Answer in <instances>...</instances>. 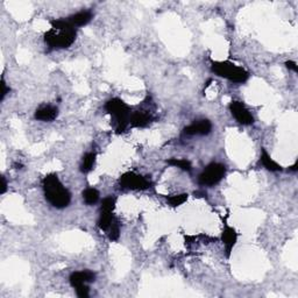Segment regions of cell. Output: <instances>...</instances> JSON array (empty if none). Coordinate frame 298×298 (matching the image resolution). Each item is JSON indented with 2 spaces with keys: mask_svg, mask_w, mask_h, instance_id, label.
<instances>
[{
  "mask_svg": "<svg viewBox=\"0 0 298 298\" xmlns=\"http://www.w3.org/2000/svg\"><path fill=\"white\" fill-rule=\"evenodd\" d=\"M82 196H83V201H84L85 204H87L88 206H92V205L97 204L98 201H99L100 193L94 188H87L84 191H83Z\"/></svg>",
  "mask_w": 298,
  "mask_h": 298,
  "instance_id": "obj_17",
  "label": "cell"
},
{
  "mask_svg": "<svg viewBox=\"0 0 298 298\" xmlns=\"http://www.w3.org/2000/svg\"><path fill=\"white\" fill-rule=\"evenodd\" d=\"M96 273L89 269L81 270V272H73L69 276V283L73 289H76L82 287V285L94 282L96 281Z\"/></svg>",
  "mask_w": 298,
  "mask_h": 298,
  "instance_id": "obj_9",
  "label": "cell"
},
{
  "mask_svg": "<svg viewBox=\"0 0 298 298\" xmlns=\"http://www.w3.org/2000/svg\"><path fill=\"white\" fill-rule=\"evenodd\" d=\"M75 290H76V294H77V296L79 298H88L89 296H90V290H89L88 284L76 288Z\"/></svg>",
  "mask_w": 298,
  "mask_h": 298,
  "instance_id": "obj_22",
  "label": "cell"
},
{
  "mask_svg": "<svg viewBox=\"0 0 298 298\" xmlns=\"http://www.w3.org/2000/svg\"><path fill=\"white\" fill-rule=\"evenodd\" d=\"M289 170L293 171V173H296V171L298 170V161L295 162V163L291 165V167H289Z\"/></svg>",
  "mask_w": 298,
  "mask_h": 298,
  "instance_id": "obj_26",
  "label": "cell"
},
{
  "mask_svg": "<svg viewBox=\"0 0 298 298\" xmlns=\"http://www.w3.org/2000/svg\"><path fill=\"white\" fill-rule=\"evenodd\" d=\"M7 191V181H6L5 176H1V189H0V193L4 195Z\"/></svg>",
  "mask_w": 298,
  "mask_h": 298,
  "instance_id": "obj_25",
  "label": "cell"
},
{
  "mask_svg": "<svg viewBox=\"0 0 298 298\" xmlns=\"http://www.w3.org/2000/svg\"><path fill=\"white\" fill-rule=\"evenodd\" d=\"M229 112L234 119L242 126H251L254 124V116L252 115L250 110L246 107L242 101L233 100L229 103Z\"/></svg>",
  "mask_w": 298,
  "mask_h": 298,
  "instance_id": "obj_7",
  "label": "cell"
},
{
  "mask_svg": "<svg viewBox=\"0 0 298 298\" xmlns=\"http://www.w3.org/2000/svg\"><path fill=\"white\" fill-rule=\"evenodd\" d=\"M285 67H287L289 70H293L294 72H298V66L294 61H287V62H285Z\"/></svg>",
  "mask_w": 298,
  "mask_h": 298,
  "instance_id": "obj_24",
  "label": "cell"
},
{
  "mask_svg": "<svg viewBox=\"0 0 298 298\" xmlns=\"http://www.w3.org/2000/svg\"><path fill=\"white\" fill-rule=\"evenodd\" d=\"M167 163L171 167L178 168L181 170L186 171V173H190L192 170V164L189 160L186 159H169L167 160Z\"/></svg>",
  "mask_w": 298,
  "mask_h": 298,
  "instance_id": "obj_18",
  "label": "cell"
},
{
  "mask_svg": "<svg viewBox=\"0 0 298 298\" xmlns=\"http://www.w3.org/2000/svg\"><path fill=\"white\" fill-rule=\"evenodd\" d=\"M120 188L126 190H147L153 185L152 181L147 177L139 175L134 171H127L119 177L118 181Z\"/></svg>",
  "mask_w": 298,
  "mask_h": 298,
  "instance_id": "obj_6",
  "label": "cell"
},
{
  "mask_svg": "<svg viewBox=\"0 0 298 298\" xmlns=\"http://www.w3.org/2000/svg\"><path fill=\"white\" fill-rule=\"evenodd\" d=\"M58 116V109L53 105H44L39 107L34 113V118L39 121L51 122Z\"/></svg>",
  "mask_w": 298,
  "mask_h": 298,
  "instance_id": "obj_12",
  "label": "cell"
},
{
  "mask_svg": "<svg viewBox=\"0 0 298 298\" xmlns=\"http://www.w3.org/2000/svg\"><path fill=\"white\" fill-rule=\"evenodd\" d=\"M212 131V122L207 119H201V120L193 121L192 124H190L186 127H184L183 133L189 137H193V135H208Z\"/></svg>",
  "mask_w": 298,
  "mask_h": 298,
  "instance_id": "obj_8",
  "label": "cell"
},
{
  "mask_svg": "<svg viewBox=\"0 0 298 298\" xmlns=\"http://www.w3.org/2000/svg\"><path fill=\"white\" fill-rule=\"evenodd\" d=\"M15 167H17L15 169H21V167H23V164H20V163L19 164H15Z\"/></svg>",
  "mask_w": 298,
  "mask_h": 298,
  "instance_id": "obj_27",
  "label": "cell"
},
{
  "mask_svg": "<svg viewBox=\"0 0 298 298\" xmlns=\"http://www.w3.org/2000/svg\"><path fill=\"white\" fill-rule=\"evenodd\" d=\"M211 71L218 77L229 79L236 84H242L250 78V72L247 70L229 61H212Z\"/></svg>",
  "mask_w": 298,
  "mask_h": 298,
  "instance_id": "obj_3",
  "label": "cell"
},
{
  "mask_svg": "<svg viewBox=\"0 0 298 298\" xmlns=\"http://www.w3.org/2000/svg\"><path fill=\"white\" fill-rule=\"evenodd\" d=\"M221 241H223L224 247H225L226 256L229 257L232 254L233 248L236 245V241H238V232L235 231V229H233V227L229 226L226 224L223 229V233H221Z\"/></svg>",
  "mask_w": 298,
  "mask_h": 298,
  "instance_id": "obj_10",
  "label": "cell"
},
{
  "mask_svg": "<svg viewBox=\"0 0 298 298\" xmlns=\"http://www.w3.org/2000/svg\"><path fill=\"white\" fill-rule=\"evenodd\" d=\"M67 19L71 23L72 27L78 28V27H84L90 23L91 20L93 19V13L91 11H79L77 13L70 15Z\"/></svg>",
  "mask_w": 298,
  "mask_h": 298,
  "instance_id": "obj_13",
  "label": "cell"
},
{
  "mask_svg": "<svg viewBox=\"0 0 298 298\" xmlns=\"http://www.w3.org/2000/svg\"><path fill=\"white\" fill-rule=\"evenodd\" d=\"M45 197L51 206L62 210L71 203V193L68 190L56 174H48L42 180Z\"/></svg>",
  "mask_w": 298,
  "mask_h": 298,
  "instance_id": "obj_1",
  "label": "cell"
},
{
  "mask_svg": "<svg viewBox=\"0 0 298 298\" xmlns=\"http://www.w3.org/2000/svg\"><path fill=\"white\" fill-rule=\"evenodd\" d=\"M76 36H77L76 28L62 30L50 28L45 33L44 40L45 44L50 49H67L71 47L73 42L76 41Z\"/></svg>",
  "mask_w": 298,
  "mask_h": 298,
  "instance_id": "obj_4",
  "label": "cell"
},
{
  "mask_svg": "<svg viewBox=\"0 0 298 298\" xmlns=\"http://www.w3.org/2000/svg\"><path fill=\"white\" fill-rule=\"evenodd\" d=\"M116 204V198L115 196H107L101 201L100 205V211H107V212H113L115 208Z\"/></svg>",
  "mask_w": 298,
  "mask_h": 298,
  "instance_id": "obj_21",
  "label": "cell"
},
{
  "mask_svg": "<svg viewBox=\"0 0 298 298\" xmlns=\"http://www.w3.org/2000/svg\"><path fill=\"white\" fill-rule=\"evenodd\" d=\"M153 120H154V118H153V115H150L148 111L139 110L135 111V112H132L130 118V125L131 127L134 128H144L152 124Z\"/></svg>",
  "mask_w": 298,
  "mask_h": 298,
  "instance_id": "obj_11",
  "label": "cell"
},
{
  "mask_svg": "<svg viewBox=\"0 0 298 298\" xmlns=\"http://www.w3.org/2000/svg\"><path fill=\"white\" fill-rule=\"evenodd\" d=\"M189 195L188 193H178V195H171V196H165L167 199L168 205L170 207H178L181 205H183L184 203L188 201Z\"/></svg>",
  "mask_w": 298,
  "mask_h": 298,
  "instance_id": "obj_19",
  "label": "cell"
},
{
  "mask_svg": "<svg viewBox=\"0 0 298 298\" xmlns=\"http://www.w3.org/2000/svg\"><path fill=\"white\" fill-rule=\"evenodd\" d=\"M226 167L225 164L219 162H212L204 168V170L199 174L198 184L202 186H211L217 185L218 183L225 177Z\"/></svg>",
  "mask_w": 298,
  "mask_h": 298,
  "instance_id": "obj_5",
  "label": "cell"
},
{
  "mask_svg": "<svg viewBox=\"0 0 298 298\" xmlns=\"http://www.w3.org/2000/svg\"><path fill=\"white\" fill-rule=\"evenodd\" d=\"M97 161V153L96 152H89L83 156L81 165H79V171L82 174H89L90 171H92L94 164H96Z\"/></svg>",
  "mask_w": 298,
  "mask_h": 298,
  "instance_id": "obj_15",
  "label": "cell"
},
{
  "mask_svg": "<svg viewBox=\"0 0 298 298\" xmlns=\"http://www.w3.org/2000/svg\"><path fill=\"white\" fill-rule=\"evenodd\" d=\"M106 234H107V238H109L111 241L119 240V238H120V223H119L118 219H115V221H113L112 225L110 226L109 229H107Z\"/></svg>",
  "mask_w": 298,
  "mask_h": 298,
  "instance_id": "obj_20",
  "label": "cell"
},
{
  "mask_svg": "<svg viewBox=\"0 0 298 298\" xmlns=\"http://www.w3.org/2000/svg\"><path fill=\"white\" fill-rule=\"evenodd\" d=\"M116 218L113 214V212H107V211H100L99 212V218L97 220V226L100 231L107 232V229H110V226L112 225L113 221Z\"/></svg>",
  "mask_w": 298,
  "mask_h": 298,
  "instance_id": "obj_16",
  "label": "cell"
},
{
  "mask_svg": "<svg viewBox=\"0 0 298 298\" xmlns=\"http://www.w3.org/2000/svg\"><path fill=\"white\" fill-rule=\"evenodd\" d=\"M104 109L112 118L116 134L125 133L130 126V118L132 115L131 107L120 98H111L105 103Z\"/></svg>",
  "mask_w": 298,
  "mask_h": 298,
  "instance_id": "obj_2",
  "label": "cell"
},
{
  "mask_svg": "<svg viewBox=\"0 0 298 298\" xmlns=\"http://www.w3.org/2000/svg\"><path fill=\"white\" fill-rule=\"evenodd\" d=\"M261 156H260V163L265 167L268 171H272V173H281L283 171V167L281 164H278L277 162L274 161L272 159L267 150L265 148H261Z\"/></svg>",
  "mask_w": 298,
  "mask_h": 298,
  "instance_id": "obj_14",
  "label": "cell"
},
{
  "mask_svg": "<svg viewBox=\"0 0 298 298\" xmlns=\"http://www.w3.org/2000/svg\"><path fill=\"white\" fill-rule=\"evenodd\" d=\"M11 89L7 87V84H6L4 76L1 77V96H0V101H2L5 99V97L7 96V93H10Z\"/></svg>",
  "mask_w": 298,
  "mask_h": 298,
  "instance_id": "obj_23",
  "label": "cell"
}]
</instances>
